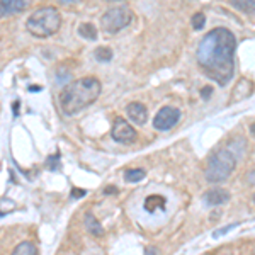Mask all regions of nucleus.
Masks as SVG:
<instances>
[{"label":"nucleus","mask_w":255,"mask_h":255,"mask_svg":"<svg viewBox=\"0 0 255 255\" xmlns=\"http://www.w3.org/2000/svg\"><path fill=\"white\" fill-rule=\"evenodd\" d=\"M228 199H230L228 191H225V189H221V187H215V189H211V191H208L206 194H204V201H206L208 204H211V206L223 204Z\"/></svg>","instance_id":"10"},{"label":"nucleus","mask_w":255,"mask_h":255,"mask_svg":"<svg viewBox=\"0 0 255 255\" xmlns=\"http://www.w3.org/2000/svg\"><path fill=\"white\" fill-rule=\"evenodd\" d=\"M134 19L133 10H129L128 7H114V9H109L102 15L101 19V27L109 34H116L121 29L129 26Z\"/></svg>","instance_id":"5"},{"label":"nucleus","mask_w":255,"mask_h":255,"mask_svg":"<svg viewBox=\"0 0 255 255\" xmlns=\"http://www.w3.org/2000/svg\"><path fill=\"white\" fill-rule=\"evenodd\" d=\"M58 158H60L58 155H53V157H49V158H48V162H46V165H48V167H51L53 170H55V168L58 167Z\"/></svg>","instance_id":"21"},{"label":"nucleus","mask_w":255,"mask_h":255,"mask_svg":"<svg viewBox=\"0 0 255 255\" xmlns=\"http://www.w3.org/2000/svg\"><path fill=\"white\" fill-rule=\"evenodd\" d=\"M254 203H255V196H254Z\"/></svg>","instance_id":"29"},{"label":"nucleus","mask_w":255,"mask_h":255,"mask_svg":"<svg viewBox=\"0 0 255 255\" xmlns=\"http://www.w3.org/2000/svg\"><path fill=\"white\" fill-rule=\"evenodd\" d=\"M250 131H252V134H254V136H255V123H254L252 126H250Z\"/></svg>","instance_id":"27"},{"label":"nucleus","mask_w":255,"mask_h":255,"mask_svg":"<svg viewBox=\"0 0 255 255\" xmlns=\"http://www.w3.org/2000/svg\"><path fill=\"white\" fill-rule=\"evenodd\" d=\"M26 9V0H0V19L19 14Z\"/></svg>","instance_id":"9"},{"label":"nucleus","mask_w":255,"mask_h":255,"mask_svg":"<svg viewBox=\"0 0 255 255\" xmlns=\"http://www.w3.org/2000/svg\"><path fill=\"white\" fill-rule=\"evenodd\" d=\"M102 85L96 77H84L63 89L60 96L61 109L67 116H73L79 111L89 108L101 96Z\"/></svg>","instance_id":"2"},{"label":"nucleus","mask_w":255,"mask_h":255,"mask_svg":"<svg viewBox=\"0 0 255 255\" xmlns=\"http://www.w3.org/2000/svg\"><path fill=\"white\" fill-rule=\"evenodd\" d=\"M204 24H206V17H204V14H201V12L194 14V17H192V27H194L196 31H201L204 27Z\"/></svg>","instance_id":"19"},{"label":"nucleus","mask_w":255,"mask_h":255,"mask_svg":"<svg viewBox=\"0 0 255 255\" xmlns=\"http://www.w3.org/2000/svg\"><path fill=\"white\" fill-rule=\"evenodd\" d=\"M10 255H38V249L32 242H20Z\"/></svg>","instance_id":"14"},{"label":"nucleus","mask_w":255,"mask_h":255,"mask_svg":"<svg viewBox=\"0 0 255 255\" xmlns=\"http://www.w3.org/2000/svg\"><path fill=\"white\" fill-rule=\"evenodd\" d=\"M79 34L82 36V38L90 39V41L97 39V29L94 27V24H90V22L80 24V26H79Z\"/></svg>","instance_id":"16"},{"label":"nucleus","mask_w":255,"mask_h":255,"mask_svg":"<svg viewBox=\"0 0 255 255\" xmlns=\"http://www.w3.org/2000/svg\"><path fill=\"white\" fill-rule=\"evenodd\" d=\"M155 254H157V250H155L153 247H150V249H148V252L145 255H155Z\"/></svg>","instance_id":"25"},{"label":"nucleus","mask_w":255,"mask_h":255,"mask_svg":"<svg viewBox=\"0 0 255 255\" xmlns=\"http://www.w3.org/2000/svg\"><path fill=\"white\" fill-rule=\"evenodd\" d=\"M84 196H85L84 189H73V191H72V197H75V199H79V197H84Z\"/></svg>","instance_id":"22"},{"label":"nucleus","mask_w":255,"mask_h":255,"mask_svg":"<svg viewBox=\"0 0 255 255\" xmlns=\"http://www.w3.org/2000/svg\"><path fill=\"white\" fill-rule=\"evenodd\" d=\"M60 3H63V5H70V3H75L79 2V0H58Z\"/></svg>","instance_id":"24"},{"label":"nucleus","mask_w":255,"mask_h":255,"mask_svg":"<svg viewBox=\"0 0 255 255\" xmlns=\"http://www.w3.org/2000/svg\"><path fill=\"white\" fill-rule=\"evenodd\" d=\"M126 113L131 121L136 123V125H145L148 119V111L141 102H131V104H128Z\"/></svg>","instance_id":"8"},{"label":"nucleus","mask_w":255,"mask_h":255,"mask_svg":"<svg viewBox=\"0 0 255 255\" xmlns=\"http://www.w3.org/2000/svg\"><path fill=\"white\" fill-rule=\"evenodd\" d=\"M104 192H106V194H111V192H116V187H108Z\"/></svg>","instance_id":"26"},{"label":"nucleus","mask_w":255,"mask_h":255,"mask_svg":"<svg viewBox=\"0 0 255 255\" xmlns=\"http://www.w3.org/2000/svg\"><path fill=\"white\" fill-rule=\"evenodd\" d=\"M252 90H254L252 82L247 80V79H242V80L237 84L235 92H233V96H232V101H233V102H237V101H242V99L249 97V94H252Z\"/></svg>","instance_id":"11"},{"label":"nucleus","mask_w":255,"mask_h":255,"mask_svg":"<svg viewBox=\"0 0 255 255\" xmlns=\"http://www.w3.org/2000/svg\"><path fill=\"white\" fill-rule=\"evenodd\" d=\"M235 226H237V223H233V225H230V226H223V228L216 230V232L213 233V237H220V235H223V233H228L230 230H233Z\"/></svg>","instance_id":"20"},{"label":"nucleus","mask_w":255,"mask_h":255,"mask_svg":"<svg viewBox=\"0 0 255 255\" xmlns=\"http://www.w3.org/2000/svg\"><path fill=\"white\" fill-rule=\"evenodd\" d=\"M143 206H145L148 213H155L157 209L165 208V197L158 196V194H151L145 199V204H143Z\"/></svg>","instance_id":"12"},{"label":"nucleus","mask_w":255,"mask_h":255,"mask_svg":"<svg viewBox=\"0 0 255 255\" xmlns=\"http://www.w3.org/2000/svg\"><path fill=\"white\" fill-rule=\"evenodd\" d=\"M109 2H121V0H109Z\"/></svg>","instance_id":"28"},{"label":"nucleus","mask_w":255,"mask_h":255,"mask_svg":"<svg viewBox=\"0 0 255 255\" xmlns=\"http://www.w3.org/2000/svg\"><path fill=\"white\" fill-rule=\"evenodd\" d=\"M180 119V111L172 108V106H165L157 113V116L153 119V126L158 131H168L170 128H174Z\"/></svg>","instance_id":"6"},{"label":"nucleus","mask_w":255,"mask_h":255,"mask_svg":"<svg viewBox=\"0 0 255 255\" xmlns=\"http://www.w3.org/2000/svg\"><path fill=\"white\" fill-rule=\"evenodd\" d=\"M111 134H113V138L119 143H133L134 139H136V129L123 118H118L116 121H114Z\"/></svg>","instance_id":"7"},{"label":"nucleus","mask_w":255,"mask_h":255,"mask_svg":"<svg viewBox=\"0 0 255 255\" xmlns=\"http://www.w3.org/2000/svg\"><path fill=\"white\" fill-rule=\"evenodd\" d=\"M237 167V160L233 157L232 151L228 150H220L209 158L208 167H206V180L211 184L216 182H225L230 175L233 174Z\"/></svg>","instance_id":"4"},{"label":"nucleus","mask_w":255,"mask_h":255,"mask_svg":"<svg viewBox=\"0 0 255 255\" xmlns=\"http://www.w3.org/2000/svg\"><path fill=\"white\" fill-rule=\"evenodd\" d=\"M237 41L232 31L226 27H216L209 31L197 48V63L208 77L218 84H228L235 70Z\"/></svg>","instance_id":"1"},{"label":"nucleus","mask_w":255,"mask_h":255,"mask_svg":"<svg viewBox=\"0 0 255 255\" xmlns=\"http://www.w3.org/2000/svg\"><path fill=\"white\" fill-rule=\"evenodd\" d=\"M61 27V14L56 7H43L32 12L26 22V29L36 38H49Z\"/></svg>","instance_id":"3"},{"label":"nucleus","mask_w":255,"mask_h":255,"mask_svg":"<svg viewBox=\"0 0 255 255\" xmlns=\"http://www.w3.org/2000/svg\"><path fill=\"white\" fill-rule=\"evenodd\" d=\"M85 226H87L89 233H92V237H102L104 235V228L102 225L97 221V218L92 215V213H87L85 215Z\"/></svg>","instance_id":"13"},{"label":"nucleus","mask_w":255,"mask_h":255,"mask_svg":"<svg viewBox=\"0 0 255 255\" xmlns=\"http://www.w3.org/2000/svg\"><path fill=\"white\" fill-rule=\"evenodd\" d=\"M146 177V172L143 168H129V170L125 172V180L129 184H134V182H139Z\"/></svg>","instance_id":"15"},{"label":"nucleus","mask_w":255,"mask_h":255,"mask_svg":"<svg viewBox=\"0 0 255 255\" xmlns=\"http://www.w3.org/2000/svg\"><path fill=\"white\" fill-rule=\"evenodd\" d=\"M232 3L249 14H255V0H232Z\"/></svg>","instance_id":"18"},{"label":"nucleus","mask_w":255,"mask_h":255,"mask_svg":"<svg viewBox=\"0 0 255 255\" xmlns=\"http://www.w3.org/2000/svg\"><path fill=\"white\" fill-rule=\"evenodd\" d=\"M94 56L99 61H111L113 60V49L108 46H99L96 51H94Z\"/></svg>","instance_id":"17"},{"label":"nucleus","mask_w":255,"mask_h":255,"mask_svg":"<svg viewBox=\"0 0 255 255\" xmlns=\"http://www.w3.org/2000/svg\"><path fill=\"white\" fill-rule=\"evenodd\" d=\"M211 92H213V87H204L203 90H201V97H203V99H209Z\"/></svg>","instance_id":"23"}]
</instances>
